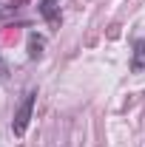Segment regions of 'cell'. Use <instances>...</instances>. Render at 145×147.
<instances>
[{"label": "cell", "mask_w": 145, "mask_h": 147, "mask_svg": "<svg viewBox=\"0 0 145 147\" xmlns=\"http://www.w3.org/2000/svg\"><path fill=\"white\" fill-rule=\"evenodd\" d=\"M34 102H37V91H26L23 102H20L17 110H14V119H12V133H14L17 139H23V136H26V130H29V125H31V116H34Z\"/></svg>", "instance_id": "6da1fadb"}, {"label": "cell", "mask_w": 145, "mask_h": 147, "mask_svg": "<svg viewBox=\"0 0 145 147\" xmlns=\"http://www.w3.org/2000/svg\"><path fill=\"white\" fill-rule=\"evenodd\" d=\"M40 17L49 26H60V6H57V0H40Z\"/></svg>", "instance_id": "7a4b0ae2"}, {"label": "cell", "mask_w": 145, "mask_h": 147, "mask_svg": "<svg viewBox=\"0 0 145 147\" xmlns=\"http://www.w3.org/2000/svg\"><path fill=\"white\" fill-rule=\"evenodd\" d=\"M131 71H134V74L145 71V40H134V51H131Z\"/></svg>", "instance_id": "3957f363"}, {"label": "cell", "mask_w": 145, "mask_h": 147, "mask_svg": "<svg viewBox=\"0 0 145 147\" xmlns=\"http://www.w3.org/2000/svg\"><path fill=\"white\" fill-rule=\"evenodd\" d=\"M43 48H46V37L43 34H29V59H40L43 57Z\"/></svg>", "instance_id": "277c9868"}, {"label": "cell", "mask_w": 145, "mask_h": 147, "mask_svg": "<svg viewBox=\"0 0 145 147\" xmlns=\"http://www.w3.org/2000/svg\"><path fill=\"white\" fill-rule=\"evenodd\" d=\"M9 79V65L3 62V54H0V82H6Z\"/></svg>", "instance_id": "5b68a950"}]
</instances>
